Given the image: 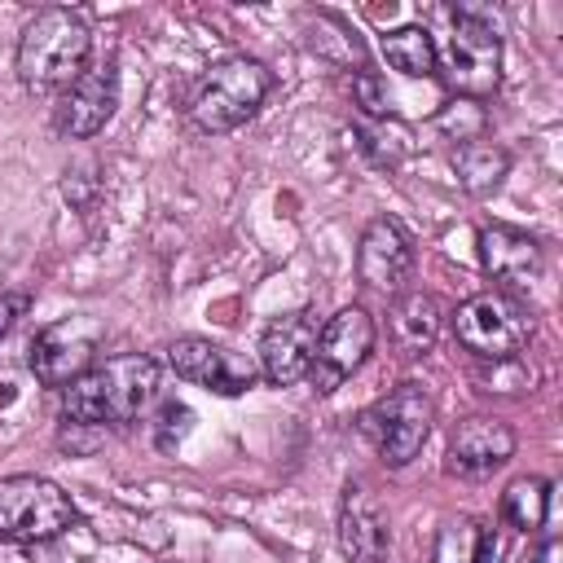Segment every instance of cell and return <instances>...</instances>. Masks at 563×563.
Segmentation results:
<instances>
[{
	"label": "cell",
	"instance_id": "277c9868",
	"mask_svg": "<svg viewBox=\"0 0 563 563\" xmlns=\"http://www.w3.org/2000/svg\"><path fill=\"white\" fill-rule=\"evenodd\" d=\"M435 70L444 75L453 97L484 101L488 92H497V84H501V35L484 18V9L453 4L449 48H444V62Z\"/></svg>",
	"mask_w": 563,
	"mask_h": 563
},
{
	"label": "cell",
	"instance_id": "6da1fadb",
	"mask_svg": "<svg viewBox=\"0 0 563 563\" xmlns=\"http://www.w3.org/2000/svg\"><path fill=\"white\" fill-rule=\"evenodd\" d=\"M158 396V361L145 352H123L97 361L70 387H62V413L75 427H123L136 422Z\"/></svg>",
	"mask_w": 563,
	"mask_h": 563
},
{
	"label": "cell",
	"instance_id": "8fae6325",
	"mask_svg": "<svg viewBox=\"0 0 563 563\" xmlns=\"http://www.w3.org/2000/svg\"><path fill=\"white\" fill-rule=\"evenodd\" d=\"M119 106V70L114 62H97L88 66L70 88L57 92V106H53V128L70 141H84V136H97L110 114Z\"/></svg>",
	"mask_w": 563,
	"mask_h": 563
},
{
	"label": "cell",
	"instance_id": "4fadbf2b",
	"mask_svg": "<svg viewBox=\"0 0 563 563\" xmlns=\"http://www.w3.org/2000/svg\"><path fill=\"white\" fill-rule=\"evenodd\" d=\"M312 347H317V317L312 312H286L260 339V374L273 387H295L299 378H308Z\"/></svg>",
	"mask_w": 563,
	"mask_h": 563
},
{
	"label": "cell",
	"instance_id": "3957f363",
	"mask_svg": "<svg viewBox=\"0 0 563 563\" xmlns=\"http://www.w3.org/2000/svg\"><path fill=\"white\" fill-rule=\"evenodd\" d=\"M268 92H273V70L246 53H233L198 75L189 92V119L198 132H233L246 119H255Z\"/></svg>",
	"mask_w": 563,
	"mask_h": 563
},
{
	"label": "cell",
	"instance_id": "30bf717a",
	"mask_svg": "<svg viewBox=\"0 0 563 563\" xmlns=\"http://www.w3.org/2000/svg\"><path fill=\"white\" fill-rule=\"evenodd\" d=\"M167 369H172L176 378L194 383V387L216 391V396H242V391H251L255 378H260V365H255L251 356H242V352H233V347H220V343H211V339H198V334L176 339V343L167 347Z\"/></svg>",
	"mask_w": 563,
	"mask_h": 563
},
{
	"label": "cell",
	"instance_id": "7a4b0ae2",
	"mask_svg": "<svg viewBox=\"0 0 563 563\" xmlns=\"http://www.w3.org/2000/svg\"><path fill=\"white\" fill-rule=\"evenodd\" d=\"M92 57V31L84 22V13L53 4L40 9L18 40V79L31 92H62L70 88Z\"/></svg>",
	"mask_w": 563,
	"mask_h": 563
},
{
	"label": "cell",
	"instance_id": "ffe728a7",
	"mask_svg": "<svg viewBox=\"0 0 563 563\" xmlns=\"http://www.w3.org/2000/svg\"><path fill=\"white\" fill-rule=\"evenodd\" d=\"M383 57H387L391 70H400L409 79H427L440 66V48H435L427 26H396V31H387L383 35Z\"/></svg>",
	"mask_w": 563,
	"mask_h": 563
},
{
	"label": "cell",
	"instance_id": "52a82bcc",
	"mask_svg": "<svg viewBox=\"0 0 563 563\" xmlns=\"http://www.w3.org/2000/svg\"><path fill=\"white\" fill-rule=\"evenodd\" d=\"M79 519L70 493L44 475H0V537L40 545L62 537Z\"/></svg>",
	"mask_w": 563,
	"mask_h": 563
},
{
	"label": "cell",
	"instance_id": "d6986e66",
	"mask_svg": "<svg viewBox=\"0 0 563 563\" xmlns=\"http://www.w3.org/2000/svg\"><path fill=\"white\" fill-rule=\"evenodd\" d=\"M497 559V537L471 519V515H449L435 532L431 563H493Z\"/></svg>",
	"mask_w": 563,
	"mask_h": 563
},
{
	"label": "cell",
	"instance_id": "5bb4252c",
	"mask_svg": "<svg viewBox=\"0 0 563 563\" xmlns=\"http://www.w3.org/2000/svg\"><path fill=\"white\" fill-rule=\"evenodd\" d=\"M479 264L484 273L510 290H528L541 277V246L532 233L510 224H484L479 229Z\"/></svg>",
	"mask_w": 563,
	"mask_h": 563
},
{
	"label": "cell",
	"instance_id": "8992f818",
	"mask_svg": "<svg viewBox=\"0 0 563 563\" xmlns=\"http://www.w3.org/2000/svg\"><path fill=\"white\" fill-rule=\"evenodd\" d=\"M431 422H435V400L413 378L391 387L383 400H374L361 413V431L374 440V449L387 466H409L422 453V444L431 435Z\"/></svg>",
	"mask_w": 563,
	"mask_h": 563
},
{
	"label": "cell",
	"instance_id": "cb8c5ba5",
	"mask_svg": "<svg viewBox=\"0 0 563 563\" xmlns=\"http://www.w3.org/2000/svg\"><path fill=\"white\" fill-rule=\"evenodd\" d=\"M352 97H356V106H361L365 119H374V123L391 119V92H387V84L374 70H356L352 75Z\"/></svg>",
	"mask_w": 563,
	"mask_h": 563
},
{
	"label": "cell",
	"instance_id": "603a6c76",
	"mask_svg": "<svg viewBox=\"0 0 563 563\" xmlns=\"http://www.w3.org/2000/svg\"><path fill=\"white\" fill-rule=\"evenodd\" d=\"M189 431H194V409L180 405V400H163L158 413H154V422H150L154 444H158V449H176Z\"/></svg>",
	"mask_w": 563,
	"mask_h": 563
},
{
	"label": "cell",
	"instance_id": "ba28073f",
	"mask_svg": "<svg viewBox=\"0 0 563 563\" xmlns=\"http://www.w3.org/2000/svg\"><path fill=\"white\" fill-rule=\"evenodd\" d=\"M374 317L361 303L339 308L321 330H317V347H312V365H308V383L317 396H330L334 387H343V378H352L365 356L374 352Z\"/></svg>",
	"mask_w": 563,
	"mask_h": 563
},
{
	"label": "cell",
	"instance_id": "9c48e42d",
	"mask_svg": "<svg viewBox=\"0 0 563 563\" xmlns=\"http://www.w3.org/2000/svg\"><path fill=\"white\" fill-rule=\"evenodd\" d=\"M97 347H101V321L88 317V312H75V317H62L53 325H44L35 339H31V374L35 383L44 387H70L79 374H88L97 361Z\"/></svg>",
	"mask_w": 563,
	"mask_h": 563
},
{
	"label": "cell",
	"instance_id": "2e32d148",
	"mask_svg": "<svg viewBox=\"0 0 563 563\" xmlns=\"http://www.w3.org/2000/svg\"><path fill=\"white\" fill-rule=\"evenodd\" d=\"M515 453V431L501 418L471 413L449 431V466L462 475H488Z\"/></svg>",
	"mask_w": 563,
	"mask_h": 563
},
{
	"label": "cell",
	"instance_id": "d4e9b609",
	"mask_svg": "<svg viewBox=\"0 0 563 563\" xmlns=\"http://www.w3.org/2000/svg\"><path fill=\"white\" fill-rule=\"evenodd\" d=\"M31 312V290H4L0 295V339Z\"/></svg>",
	"mask_w": 563,
	"mask_h": 563
},
{
	"label": "cell",
	"instance_id": "7c38bea8",
	"mask_svg": "<svg viewBox=\"0 0 563 563\" xmlns=\"http://www.w3.org/2000/svg\"><path fill=\"white\" fill-rule=\"evenodd\" d=\"M356 273L369 290L400 295L413 273V238L396 216H374L356 242Z\"/></svg>",
	"mask_w": 563,
	"mask_h": 563
},
{
	"label": "cell",
	"instance_id": "ac0fdd59",
	"mask_svg": "<svg viewBox=\"0 0 563 563\" xmlns=\"http://www.w3.org/2000/svg\"><path fill=\"white\" fill-rule=\"evenodd\" d=\"M453 172H457V185H462L466 194L484 198V194H493V189L506 180V172H510V150L497 145V141H488V136L466 141V145L453 150Z\"/></svg>",
	"mask_w": 563,
	"mask_h": 563
},
{
	"label": "cell",
	"instance_id": "44dd1931",
	"mask_svg": "<svg viewBox=\"0 0 563 563\" xmlns=\"http://www.w3.org/2000/svg\"><path fill=\"white\" fill-rule=\"evenodd\" d=\"M545 515H550V484H545V479L519 475V479L506 484V493H501V519H506L510 528H519V532H541Z\"/></svg>",
	"mask_w": 563,
	"mask_h": 563
},
{
	"label": "cell",
	"instance_id": "5b68a950",
	"mask_svg": "<svg viewBox=\"0 0 563 563\" xmlns=\"http://www.w3.org/2000/svg\"><path fill=\"white\" fill-rule=\"evenodd\" d=\"M528 334H532V312L506 290H479L453 308V339L479 361L493 365L515 361Z\"/></svg>",
	"mask_w": 563,
	"mask_h": 563
},
{
	"label": "cell",
	"instance_id": "7402d4cb",
	"mask_svg": "<svg viewBox=\"0 0 563 563\" xmlns=\"http://www.w3.org/2000/svg\"><path fill=\"white\" fill-rule=\"evenodd\" d=\"M435 128H440L444 136H453L457 145H466V141H479V136L488 132V114H484V106H479V101L453 97V101L435 114Z\"/></svg>",
	"mask_w": 563,
	"mask_h": 563
},
{
	"label": "cell",
	"instance_id": "e0dca14e",
	"mask_svg": "<svg viewBox=\"0 0 563 563\" xmlns=\"http://www.w3.org/2000/svg\"><path fill=\"white\" fill-rule=\"evenodd\" d=\"M387 330H391V343L400 347V356H422L435 343V334H440V303H435V295L400 290L391 299Z\"/></svg>",
	"mask_w": 563,
	"mask_h": 563
},
{
	"label": "cell",
	"instance_id": "9a60e30c",
	"mask_svg": "<svg viewBox=\"0 0 563 563\" xmlns=\"http://www.w3.org/2000/svg\"><path fill=\"white\" fill-rule=\"evenodd\" d=\"M387 545H391L387 515L378 510V501L361 484H347L343 501H339V550H343V559L347 563H387Z\"/></svg>",
	"mask_w": 563,
	"mask_h": 563
}]
</instances>
